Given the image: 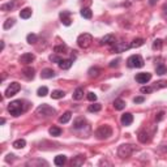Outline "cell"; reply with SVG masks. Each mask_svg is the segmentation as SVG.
Returning a JSON list of instances; mask_svg holds the SVG:
<instances>
[{"label": "cell", "mask_w": 167, "mask_h": 167, "mask_svg": "<svg viewBox=\"0 0 167 167\" xmlns=\"http://www.w3.org/2000/svg\"><path fill=\"white\" fill-rule=\"evenodd\" d=\"M8 111H9V114H11L12 116L17 117L25 111V104H24L22 101H13V102L9 103Z\"/></svg>", "instance_id": "1"}, {"label": "cell", "mask_w": 167, "mask_h": 167, "mask_svg": "<svg viewBox=\"0 0 167 167\" xmlns=\"http://www.w3.org/2000/svg\"><path fill=\"white\" fill-rule=\"evenodd\" d=\"M136 150V146L135 145H131V144H123V145L119 146L117 149V155L120 158H128L133 154V152Z\"/></svg>", "instance_id": "2"}, {"label": "cell", "mask_w": 167, "mask_h": 167, "mask_svg": "<svg viewBox=\"0 0 167 167\" xmlns=\"http://www.w3.org/2000/svg\"><path fill=\"white\" fill-rule=\"evenodd\" d=\"M37 115L38 116H43V117H48V116H52L56 114V110L52 109L51 106H48V104H41V106L37 107Z\"/></svg>", "instance_id": "3"}, {"label": "cell", "mask_w": 167, "mask_h": 167, "mask_svg": "<svg viewBox=\"0 0 167 167\" xmlns=\"http://www.w3.org/2000/svg\"><path fill=\"white\" fill-rule=\"evenodd\" d=\"M96 136L98 140H107L110 136H112V129L110 125H101L96 131Z\"/></svg>", "instance_id": "4"}, {"label": "cell", "mask_w": 167, "mask_h": 167, "mask_svg": "<svg viewBox=\"0 0 167 167\" xmlns=\"http://www.w3.org/2000/svg\"><path fill=\"white\" fill-rule=\"evenodd\" d=\"M91 42H93V37H91L89 33H82L77 38V44L81 48H88L91 44Z\"/></svg>", "instance_id": "5"}, {"label": "cell", "mask_w": 167, "mask_h": 167, "mask_svg": "<svg viewBox=\"0 0 167 167\" xmlns=\"http://www.w3.org/2000/svg\"><path fill=\"white\" fill-rule=\"evenodd\" d=\"M127 65L129 68H141L144 67V59L140 55H132L127 59Z\"/></svg>", "instance_id": "6"}, {"label": "cell", "mask_w": 167, "mask_h": 167, "mask_svg": "<svg viewBox=\"0 0 167 167\" xmlns=\"http://www.w3.org/2000/svg\"><path fill=\"white\" fill-rule=\"evenodd\" d=\"M20 89H21V85H20L18 82H12L8 88H7L4 96H5V97H8V98H9V97H13L15 94H17V93H18Z\"/></svg>", "instance_id": "7"}, {"label": "cell", "mask_w": 167, "mask_h": 167, "mask_svg": "<svg viewBox=\"0 0 167 167\" xmlns=\"http://www.w3.org/2000/svg\"><path fill=\"white\" fill-rule=\"evenodd\" d=\"M150 80H152V73H149V72H142L136 76V81L139 84H148Z\"/></svg>", "instance_id": "8"}, {"label": "cell", "mask_w": 167, "mask_h": 167, "mask_svg": "<svg viewBox=\"0 0 167 167\" xmlns=\"http://www.w3.org/2000/svg\"><path fill=\"white\" fill-rule=\"evenodd\" d=\"M35 59V56L31 54V52H26V54L24 55H21V58H20V63H22V64H30L33 60Z\"/></svg>", "instance_id": "9"}, {"label": "cell", "mask_w": 167, "mask_h": 167, "mask_svg": "<svg viewBox=\"0 0 167 167\" xmlns=\"http://www.w3.org/2000/svg\"><path fill=\"white\" fill-rule=\"evenodd\" d=\"M120 122H122L123 125L128 127V125H131V124L133 123V115H132V114H129V112H125L124 115H122Z\"/></svg>", "instance_id": "10"}, {"label": "cell", "mask_w": 167, "mask_h": 167, "mask_svg": "<svg viewBox=\"0 0 167 167\" xmlns=\"http://www.w3.org/2000/svg\"><path fill=\"white\" fill-rule=\"evenodd\" d=\"M131 48V44H127V43H116L114 44V52H117V54H120V52H125L127 50H129Z\"/></svg>", "instance_id": "11"}, {"label": "cell", "mask_w": 167, "mask_h": 167, "mask_svg": "<svg viewBox=\"0 0 167 167\" xmlns=\"http://www.w3.org/2000/svg\"><path fill=\"white\" fill-rule=\"evenodd\" d=\"M34 73H35V71H34V68H31V67H26L22 69V74H24V77L28 78V80H33V78H34Z\"/></svg>", "instance_id": "12"}, {"label": "cell", "mask_w": 167, "mask_h": 167, "mask_svg": "<svg viewBox=\"0 0 167 167\" xmlns=\"http://www.w3.org/2000/svg\"><path fill=\"white\" fill-rule=\"evenodd\" d=\"M18 4V1L17 0H15V1H9V3H5V4H3L1 7H0V9L1 11H4V12H8V11H12L13 8H15L16 5Z\"/></svg>", "instance_id": "13"}, {"label": "cell", "mask_w": 167, "mask_h": 167, "mask_svg": "<svg viewBox=\"0 0 167 167\" xmlns=\"http://www.w3.org/2000/svg\"><path fill=\"white\" fill-rule=\"evenodd\" d=\"M41 77L42 78H52L55 77V71L51 69V68H46L41 72Z\"/></svg>", "instance_id": "14"}, {"label": "cell", "mask_w": 167, "mask_h": 167, "mask_svg": "<svg viewBox=\"0 0 167 167\" xmlns=\"http://www.w3.org/2000/svg\"><path fill=\"white\" fill-rule=\"evenodd\" d=\"M115 43V37L112 34H107L101 39V44H112Z\"/></svg>", "instance_id": "15"}, {"label": "cell", "mask_w": 167, "mask_h": 167, "mask_svg": "<svg viewBox=\"0 0 167 167\" xmlns=\"http://www.w3.org/2000/svg\"><path fill=\"white\" fill-rule=\"evenodd\" d=\"M60 18H61V22H63L65 26H69L72 24V20L69 18V12H61Z\"/></svg>", "instance_id": "16"}, {"label": "cell", "mask_w": 167, "mask_h": 167, "mask_svg": "<svg viewBox=\"0 0 167 167\" xmlns=\"http://www.w3.org/2000/svg\"><path fill=\"white\" fill-rule=\"evenodd\" d=\"M84 162H85V157L84 155H77V157H74V158L72 159V166L78 167V166L84 165Z\"/></svg>", "instance_id": "17"}, {"label": "cell", "mask_w": 167, "mask_h": 167, "mask_svg": "<svg viewBox=\"0 0 167 167\" xmlns=\"http://www.w3.org/2000/svg\"><path fill=\"white\" fill-rule=\"evenodd\" d=\"M85 123H86V122H85L84 117H77V119L73 122V128H74V129H81V128H84V127H85Z\"/></svg>", "instance_id": "18"}, {"label": "cell", "mask_w": 167, "mask_h": 167, "mask_svg": "<svg viewBox=\"0 0 167 167\" xmlns=\"http://www.w3.org/2000/svg\"><path fill=\"white\" fill-rule=\"evenodd\" d=\"M65 162H67V157H65L64 154H59V155L55 157V159H54V163L56 166H63Z\"/></svg>", "instance_id": "19"}, {"label": "cell", "mask_w": 167, "mask_h": 167, "mask_svg": "<svg viewBox=\"0 0 167 167\" xmlns=\"http://www.w3.org/2000/svg\"><path fill=\"white\" fill-rule=\"evenodd\" d=\"M114 107H115V110H117V111H122L124 107H125V102H124L122 98H117V99L114 101Z\"/></svg>", "instance_id": "20"}, {"label": "cell", "mask_w": 167, "mask_h": 167, "mask_svg": "<svg viewBox=\"0 0 167 167\" xmlns=\"http://www.w3.org/2000/svg\"><path fill=\"white\" fill-rule=\"evenodd\" d=\"M71 117H72V112H71V111H67V112H64L63 115L59 117V122H60L61 124H65V123L69 122Z\"/></svg>", "instance_id": "21"}, {"label": "cell", "mask_w": 167, "mask_h": 167, "mask_svg": "<svg viewBox=\"0 0 167 167\" xmlns=\"http://www.w3.org/2000/svg\"><path fill=\"white\" fill-rule=\"evenodd\" d=\"M72 63L73 61L71 60V59H67V60H61L60 63H59V67H60V69H69L72 67Z\"/></svg>", "instance_id": "22"}, {"label": "cell", "mask_w": 167, "mask_h": 167, "mask_svg": "<svg viewBox=\"0 0 167 167\" xmlns=\"http://www.w3.org/2000/svg\"><path fill=\"white\" fill-rule=\"evenodd\" d=\"M20 17L24 18V20H28L31 17V9L30 8H24L21 12H20Z\"/></svg>", "instance_id": "23"}, {"label": "cell", "mask_w": 167, "mask_h": 167, "mask_svg": "<svg viewBox=\"0 0 167 167\" xmlns=\"http://www.w3.org/2000/svg\"><path fill=\"white\" fill-rule=\"evenodd\" d=\"M82 98H84V89L82 88H77L73 93V99L80 101V99H82Z\"/></svg>", "instance_id": "24"}, {"label": "cell", "mask_w": 167, "mask_h": 167, "mask_svg": "<svg viewBox=\"0 0 167 167\" xmlns=\"http://www.w3.org/2000/svg\"><path fill=\"white\" fill-rule=\"evenodd\" d=\"M80 13H81V16H82L84 18H88V20H90L91 16H93V12H91L90 8H82Z\"/></svg>", "instance_id": "25"}, {"label": "cell", "mask_w": 167, "mask_h": 167, "mask_svg": "<svg viewBox=\"0 0 167 167\" xmlns=\"http://www.w3.org/2000/svg\"><path fill=\"white\" fill-rule=\"evenodd\" d=\"M26 146V141L24 139H20V140H16L15 142H13V148L15 149H22Z\"/></svg>", "instance_id": "26"}, {"label": "cell", "mask_w": 167, "mask_h": 167, "mask_svg": "<svg viewBox=\"0 0 167 167\" xmlns=\"http://www.w3.org/2000/svg\"><path fill=\"white\" fill-rule=\"evenodd\" d=\"M65 96V93L63 90H54L51 93V98L52 99H60V98H63Z\"/></svg>", "instance_id": "27"}, {"label": "cell", "mask_w": 167, "mask_h": 167, "mask_svg": "<svg viewBox=\"0 0 167 167\" xmlns=\"http://www.w3.org/2000/svg\"><path fill=\"white\" fill-rule=\"evenodd\" d=\"M88 73H89V77H98L99 76V73H101V69L99 68H97V67H93V68H90V69L88 71Z\"/></svg>", "instance_id": "28"}, {"label": "cell", "mask_w": 167, "mask_h": 167, "mask_svg": "<svg viewBox=\"0 0 167 167\" xmlns=\"http://www.w3.org/2000/svg\"><path fill=\"white\" fill-rule=\"evenodd\" d=\"M144 44V39L142 38H136L132 41V43H131V47L133 48H137V47H141V46Z\"/></svg>", "instance_id": "29"}, {"label": "cell", "mask_w": 167, "mask_h": 167, "mask_svg": "<svg viewBox=\"0 0 167 167\" xmlns=\"http://www.w3.org/2000/svg\"><path fill=\"white\" fill-rule=\"evenodd\" d=\"M48 132H50V135L54 136V137H58V136L61 135V129L59 128V127H51Z\"/></svg>", "instance_id": "30"}, {"label": "cell", "mask_w": 167, "mask_h": 167, "mask_svg": "<svg viewBox=\"0 0 167 167\" xmlns=\"http://www.w3.org/2000/svg\"><path fill=\"white\" fill-rule=\"evenodd\" d=\"M101 109H102V106H101L99 103H93V104H90L88 110H89L90 112H98V111H101Z\"/></svg>", "instance_id": "31"}, {"label": "cell", "mask_w": 167, "mask_h": 167, "mask_svg": "<svg viewBox=\"0 0 167 167\" xmlns=\"http://www.w3.org/2000/svg\"><path fill=\"white\" fill-rule=\"evenodd\" d=\"M37 94L39 97H46L48 94V89H47V86H41L38 89V91H37Z\"/></svg>", "instance_id": "32"}, {"label": "cell", "mask_w": 167, "mask_h": 167, "mask_svg": "<svg viewBox=\"0 0 167 167\" xmlns=\"http://www.w3.org/2000/svg\"><path fill=\"white\" fill-rule=\"evenodd\" d=\"M37 35L35 34H33V33H30V34H28V37H26V41L29 42L30 44H34V43H37Z\"/></svg>", "instance_id": "33"}, {"label": "cell", "mask_w": 167, "mask_h": 167, "mask_svg": "<svg viewBox=\"0 0 167 167\" xmlns=\"http://www.w3.org/2000/svg\"><path fill=\"white\" fill-rule=\"evenodd\" d=\"M16 24V21H15V18H8V20H7V21L4 22V25H3V28H4L5 29V30H7V29H9V28H12V26L13 25H15Z\"/></svg>", "instance_id": "34"}, {"label": "cell", "mask_w": 167, "mask_h": 167, "mask_svg": "<svg viewBox=\"0 0 167 167\" xmlns=\"http://www.w3.org/2000/svg\"><path fill=\"white\" fill-rule=\"evenodd\" d=\"M54 51L56 52V54H60V52H65V51H67V46H65V44L55 46V47H54Z\"/></svg>", "instance_id": "35"}, {"label": "cell", "mask_w": 167, "mask_h": 167, "mask_svg": "<svg viewBox=\"0 0 167 167\" xmlns=\"http://www.w3.org/2000/svg\"><path fill=\"white\" fill-rule=\"evenodd\" d=\"M155 71H157V74H165L166 73V67L163 64H158L157 65V68H155Z\"/></svg>", "instance_id": "36"}, {"label": "cell", "mask_w": 167, "mask_h": 167, "mask_svg": "<svg viewBox=\"0 0 167 167\" xmlns=\"http://www.w3.org/2000/svg\"><path fill=\"white\" fill-rule=\"evenodd\" d=\"M26 165H28V166H35V165H37V166H38V165H39V166H41V165H46V166H47V162L38 159V161H30V162H28Z\"/></svg>", "instance_id": "37"}, {"label": "cell", "mask_w": 167, "mask_h": 167, "mask_svg": "<svg viewBox=\"0 0 167 167\" xmlns=\"http://www.w3.org/2000/svg\"><path fill=\"white\" fill-rule=\"evenodd\" d=\"M139 140H140V142H142V144H145V142H148V135H146L145 132H140V135H139Z\"/></svg>", "instance_id": "38"}, {"label": "cell", "mask_w": 167, "mask_h": 167, "mask_svg": "<svg viewBox=\"0 0 167 167\" xmlns=\"http://www.w3.org/2000/svg\"><path fill=\"white\" fill-rule=\"evenodd\" d=\"M50 60L52 61V63H60V61L61 60H63V59H61L60 56H58V55H51V56H50Z\"/></svg>", "instance_id": "39"}, {"label": "cell", "mask_w": 167, "mask_h": 167, "mask_svg": "<svg viewBox=\"0 0 167 167\" xmlns=\"http://www.w3.org/2000/svg\"><path fill=\"white\" fill-rule=\"evenodd\" d=\"M140 90H141V93H144V94H149L153 91V88L152 86H142Z\"/></svg>", "instance_id": "40"}, {"label": "cell", "mask_w": 167, "mask_h": 167, "mask_svg": "<svg viewBox=\"0 0 167 167\" xmlns=\"http://www.w3.org/2000/svg\"><path fill=\"white\" fill-rule=\"evenodd\" d=\"M88 99H89L90 102H96V101H97V96L93 93V91H90V93H88Z\"/></svg>", "instance_id": "41"}, {"label": "cell", "mask_w": 167, "mask_h": 167, "mask_svg": "<svg viewBox=\"0 0 167 167\" xmlns=\"http://www.w3.org/2000/svg\"><path fill=\"white\" fill-rule=\"evenodd\" d=\"M162 46V41L161 39H155L154 43H153V48H161Z\"/></svg>", "instance_id": "42"}, {"label": "cell", "mask_w": 167, "mask_h": 167, "mask_svg": "<svg viewBox=\"0 0 167 167\" xmlns=\"http://www.w3.org/2000/svg\"><path fill=\"white\" fill-rule=\"evenodd\" d=\"M144 101H145V98H144V97H136L135 99H133V102H135V103H142Z\"/></svg>", "instance_id": "43"}, {"label": "cell", "mask_w": 167, "mask_h": 167, "mask_svg": "<svg viewBox=\"0 0 167 167\" xmlns=\"http://www.w3.org/2000/svg\"><path fill=\"white\" fill-rule=\"evenodd\" d=\"M117 65H119V59H117V60H112V61L110 63V67H111V68L117 67Z\"/></svg>", "instance_id": "44"}, {"label": "cell", "mask_w": 167, "mask_h": 167, "mask_svg": "<svg viewBox=\"0 0 167 167\" xmlns=\"http://www.w3.org/2000/svg\"><path fill=\"white\" fill-rule=\"evenodd\" d=\"M162 117H163V112H159V114H158V116L155 117V119H157V122H159V120H162Z\"/></svg>", "instance_id": "45"}, {"label": "cell", "mask_w": 167, "mask_h": 167, "mask_svg": "<svg viewBox=\"0 0 167 167\" xmlns=\"http://www.w3.org/2000/svg\"><path fill=\"white\" fill-rule=\"evenodd\" d=\"M149 3H150V4H152V5H154V4H155V3H157V0H150V1H149Z\"/></svg>", "instance_id": "46"}, {"label": "cell", "mask_w": 167, "mask_h": 167, "mask_svg": "<svg viewBox=\"0 0 167 167\" xmlns=\"http://www.w3.org/2000/svg\"><path fill=\"white\" fill-rule=\"evenodd\" d=\"M166 17H167V13H166Z\"/></svg>", "instance_id": "47"}]
</instances>
